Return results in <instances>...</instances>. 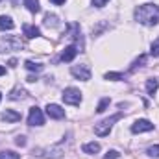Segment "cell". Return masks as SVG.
Listing matches in <instances>:
<instances>
[{
    "label": "cell",
    "mask_w": 159,
    "mask_h": 159,
    "mask_svg": "<svg viewBox=\"0 0 159 159\" xmlns=\"http://www.w3.org/2000/svg\"><path fill=\"white\" fill-rule=\"evenodd\" d=\"M2 120H6V122H19L20 120V113H17L13 109H6L2 113Z\"/></svg>",
    "instance_id": "11"
},
{
    "label": "cell",
    "mask_w": 159,
    "mask_h": 159,
    "mask_svg": "<svg viewBox=\"0 0 159 159\" xmlns=\"http://www.w3.org/2000/svg\"><path fill=\"white\" fill-rule=\"evenodd\" d=\"M52 2H54V4H57V6H61V4H65L67 0H52Z\"/></svg>",
    "instance_id": "29"
},
{
    "label": "cell",
    "mask_w": 159,
    "mask_h": 159,
    "mask_svg": "<svg viewBox=\"0 0 159 159\" xmlns=\"http://www.w3.org/2000/svg\"><path fill=\"white\" fill-rule=\"evenodd\" d=\"M150 54H152L154 57H157L159 56V37L152 43V46H150Z\"/></svg>",
    "instance_id": "22"
},
{
    "label": "cell",
    "mask_w": 159,
    "mask_h": 159,
    "mask_svg": "<svg viewBox=\"0 0 159 159\" xmlns=\"http://www.w3.org/2000/svg\"><path fill=\"white\" fill-rule=\"evenodd\" d=\"M109 104H111V100H109V98H102V100H100V104H98V107H96V111H98V113H104V111L107 109V106H109Z\"/></svg>",
    "instance_id": "20"
},
{
    "label": "cell",
    "mask_w": 159,
    "mask_h": 159,
    "mask_svg": "<svg viewBox=\"0 0 159 159\" xmlns=\"http://www.w3.org/2000/svg\"><path fill=\"white\" fill-rule=\"evenodd\" d=\"M24 46V43L19 37H7V39H0V52H7V50H20Z\"/></svg>",
    "instance_id": "4"
},
{
    "label": "cell",
    "mask_w": 159,
    "mask_h": 159,
    "mask_svg": "<svg viewBox=\"0 0 159 159\" xmlns=\"http://www.w3.org/2000/svg\"><path fill=\"white\" fill-rule=\"evenodd\" d=\"M146 154H148L150 157H159V144H154V146H150V148L146 150Z\"/></svg>",
    "instance_id": "23"
},
{
    "label": "cell",
    "mask_w": 159,
    "mask_h": 159,
    "mask_svg": "<svg viewBox=\"0 0 159 159\" xmlns=\"http://www.w3.org/2000/svg\"><path fill=\"white\" fill-rule=\"evenodd\" d=\"M119 156H120V154L117 152V150H109V152L106 154V157H104V159H117Z\"/></svg>",
    "instance_id": "25"
},
{
    "label": "cell",
    "mask_w": 159,
    "mask_h": 159,
    "mask_svg": "<svg viewBox=\"0 0 159 159\" xmlns=\"http://www.w3.org/2000/svg\"><path fill=\"white\" fill-rule=\"evenodd\" d=\"M44 24L46 26H57V17L56 15H44Z\"/></svg>",
    "instance_id": "21"
},
{
    "label": "cell",
    "mask_w": 159,
    "mask_h": 159,
    "mask_svg": "<svg viewBox=\"0 0 159 159\" xmlns=\"http://www.w3.org/2000/svg\"><path fill=\"white\" fill-rule=\"evenodd\" d=\"M152 129H154V124L146 119L135 120L133 126H131V131H133V133H143V131H152Z\"/></svg>",
    "instance_id": "8"
},
{
    "label": "cell",
    "mask_w": 159,
    "mask_h": 159,
    "mask_svg": "<svg viewBox=\"0 0 159 159\" xmlns=\"http://www.w3.org/2000/svg\"><path fill=\"white\" fill-rule=\"evenodd\" d=\"M9 98H11V100H22V98H26V91L20 89V87H17V89H13V91L9 93Z\"/></svg>",
    "instance_id": "16"
},
{
    "label": "cell",
    "mask_w": 159,
    "mask_h": 159,
    "mask_svg": "<svg viewBox=\"0 0 159 159\" xmlns=\"http://www.w3.org/2000/svg\"><path fill=\"white\" fill-rule=\"evenodd\" d=\"M83 152L85 154H96V152H100V144L98 143H87V144H83Z\"/></svg>",
    "instance_id": "17"
},
{
    "label": "cell",
    "mask_w": 159,
    "mask_h": 159,
    "mask_svg": "<svg viewBox=\"0 0 159 159\" xmlns=\"http://www.w3.org/2000/svg\"><path fill=\"white\" fill-rule=\"evenodd\" d=\"M28 124H30V126H43V124H44V117H43V111H41L39 107H32V109H30Z\"/></svg>",
    "instance_id": "6"
},
{
    "label": "cell",
    "mask_w": 159,
    "mask_h": 159,
    "mask_svg": "<svg viewBox=\"0 0 159 159\" xmlns=\"http://www.w3.org/2000/svg\"><path fill=\"white\" fill-rule=\"evenodd\" d=\"M120 119H122V111H120V113H115V115H111L109 119H104L102 122H98V124L94 126V133H96L98 137H106V135H109L113 124H115L117 120H120Z\"/></svg>",
    "instance_id": "2"
},
{
    "label": "cell",
    "mask_w": 159,
    "mask_h": 159,
    "mask_svg": "<svg viewBox=\"0 0 159 159\" xmlns=\"http://www.w3.org/2000/svg\"><path fill=\"white\" fill-rule=\"evenodd\" d=\"M13 20L11 17H6V15H0V32H6V30H13Z\"/></svg>",
    "instance_id": "12"
},
{
    "label": "cell",
    "mask_w": 159,
    "mask_h": 159,
    "mask_svg": "<svg viewBox=\"0 0 159 159\" xmlns=\"http://www.w3.org/2000/svg\"><path fill=\"white\" fill-rule=\"evenodd\" d=\"M24 6L28 7V11H30V13H39V11H41L39 0H24Z\"/></svg>",
    "instance_id": "14"
},
{
    "label": "cell",
    "mask_w": 159,
    "mask_h": 159,
    "mask_svg": "<svg viewBox=\"0 0 159 159\" xmlns=\"http://www.w3.org/2000/svg\"><path fill=\"white\" fill-rule=\"evenodd\" d=\"M2 74H6V69H4V67L0 65V76H2Z\"/></svg>",
    "instance_id": "30"
},
{
    "label": "cell",
    "mask_w": 159,
    "mask_h": 159,
    "mask_svg": "<svg viewBox=\"0 0 159 159\" xmlns=\"http://www.w3.org/2000/svg\"><path fill=\"white\" fill-rule=\"evenodd\" d=\"M157 89H159V78H150L146 81V93H148V94L154 96Z\"/></svg>",
    "instance_id": "13"
},
{
    "label": "cell",
    "mask_w": 159,
    "mask_h": 159,
    "mask_svg": "<svg viewBox=\"0 0 159 159\" xmlns=\"http://www.w3.org/2000/svg\"><path fill=\"white\" fill-rule=\"evenodd\" d=\"M9 67H17V59H9Z\"/></svg>",
    "instance_id": "28"
},
{
    "label": "cell",
    "mask_w": 159,
    "mask_h": 159,
    "mask_svg": "<svg viewBox=\"0 0 159 159\" xmlns=\"http://www.w3.org/2000/svg\"><path fill=\"white\" fill-rule=\"evenodd\" d=\"M0 159H20V156L11 150H4V152H0Z\"/></svg>",
    "instance_id": "19"
},
{
    "label": "cell",
    "mask_w": 159,
    "mask_h": 159,
    "mask_svg": "<svg viewBox=\"0 0 159 159\" xmlns=\"http://www.w3.org/2000/svg\"><path fill=\"white\" fill-rule=\"evenodd\" d=\"M144 63H146V54H141V56H139V57H137V59L131 63V67H129V72H135V70H137L139 67H143Z\"/></svg>",
    "instance_id": "15"
},
{
    "label": "cell",
    "mask_w": 159,
    "mask_h": 159,
    "mask_svg": "<svg viewBox=\"0 0 159 159\" xmlns=\"http://www.w3.org/2000/svg\"><path fill=\"white\" fill-rule=\"evenodd\" d=\"M70 74H72L74 78L81 80V81L91 80V70H89V67H87V65H74V67L70 69Z\"/></svg>",
    "instance_id": "5"
},
{
    "label": "cell",
    "mask_w": 159,
    "mask_h": 159,
    "mask_svg": "<svg viewBox=\"0 0 159 159\" xmlns=\"http://www.w3.org/2000/svg\"><path fill=\"white\" fill-rule=\"evenodd\" d=\"M22 32H24V35H26L28 39H35V37L41 35V30L37 26H32V24H24V26H22Z\"/></svg>",
    "instance_id": "10"
},
{
    "label": "cell",
    "mask_w": 159,
    "mask_h": 159,
    "mask_svg": "<svg viewBox=\"0 0 159 159\" xmlns=\"http://www.w3.org/2000/svg\"><path fill=\"white\" fill-rule=\"evenodd\" d=\"M15 143H17V144H19V146H24V144H26V139H24V137H22V135H19V137H17V141H15Z\"/></svg>",
    "instance_id": "27"
},
{
    "label": "cell",
    "mask_w": 159,
    "mask_h": 159,
    "mask_svg": "<svg viewBox=\"0 0 159 159\" xmlns=\"http://www.w3.org/2000/svg\"><path fill=\"white\" fill-rule=\"evenodd\" d=\"M0 100H2V94H0Z\"/></svg>",
    "instance_id": "31"
},
{
    "label": "cell",
    "mask_w": 159,
    "mask_h": 159,
    "mask_svg": "<svg viewBox=\"0 0 159 159\" xmlns=\"http://www.w3.org/2000/svg\"><path fill=\"white\" fill-rule=\"evenodd\" d=\"M135 20L144 26H156L159 22V6L156 4H143L135 7Z\"/></svg>",
    "instance_id": "1"
},
{
    "label": "cell",
    "mask_w": 159,
    "mask_h": 159,
    "mask_svg": "<svg viewBox=\"0 0 159 159\" xmlns=\"http://www.w3.org/2000/svg\"><path fill=\"white\" fill-rule=\"evenodd\" d=\"M61 98H63V102H65V104L78 106L80 102H81V93H80L76 87H69V89H65V91H63Z\"/></svg>",
    "instance_id": "3"
},
{
    "label": "cell",
    "mask_w": 159,
    "mask_h": 159,
    "mask_svg": "<svg viewBox=\"0 0 159 159\" xmlns=\"http://www.w3.org/2000/svg\"><path fill=\"white\" fill-rule=\"evenodd\" d=\"M126 74H120V72H107L106 74V80H124Z\"/></svg>",
    "instance_id": "24"
},
{
    "label": "cell",
    "mask_w": 159,
    "mask_h": 159,
    "mask_svg": "<svg viewBox=\"0 0 159 159\" xmlns=\"http://www.w3.org/2000/svg\"><path fill=\"white\" fill-rule=\"evenodd\" d=\"M24 67H26L28 70H32V72H41V70H43V65H41V63H35V61H32V59H28V61L24 63Z\"/></svg>",
    "instance_id": "18"
},
{
    "label": "cell",
    "mask_w": 159,
    "mask_h": 159,
    "mask_svg": "<svg viewBox=\"0 0 159 159\" xmlns=\"http://www.w3.org/2000/svg\"><path fill=\"white\" fill-rule=\"evenodd\" d=\"M46 115H48L50 119L61 120V119H65V109H63L61 106H57V104H48V106H46Z\"/></svg>",
    "instance_id": "7"
},
{
    "label": "cell",
    "mask_w": 159,
    "mask_h": 159,
    "mask_svg": "<svg viewBox=\"0 0 159 159\" xmlns=\"http://www.w3.org/2000/svg\"><path fill=\"white\" fill-rule=\"evenodd\" d=\"M78 46L76 44H70V46H67L63 52H61V61H65V63H70L76 56H78Z\"/></svg>",
    "instance_id": "9"
},
{
    "label": "cell",
    "mask_w": 159,
    "mask_h": 159,
    "mask_svg": "<svg viewBox=\"0 0 159 159\" xmlns=\"http://www.w3.org/2000/svg\"><path fill=\"white\" fill-rule=\"evenodd\" d=\"M107 2H109V0H93V6H96V7H104Z\"/></svg>",
    "instance_id": "26"
}]
</instances>
